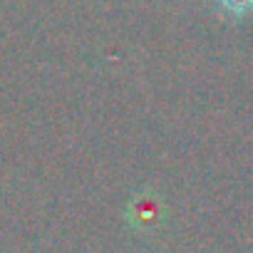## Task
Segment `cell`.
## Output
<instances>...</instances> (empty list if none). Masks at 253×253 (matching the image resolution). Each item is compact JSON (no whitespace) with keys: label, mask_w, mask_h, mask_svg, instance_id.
Instances as JSON below:
<instances>
[{"label":"cell","mask_w":253,"mask_h":253,"mask_svg":"<svg viewBox=\"0 0 253 253\" xmlns=\"http://www.w3.org/2000/svg\"><path fill=\"white\" fill-rule=\"evenodd\" d=\"M213 3L228 18H246L253 13V0H213Z\"/></svg>","instance_id":"6da1fadb"}]
</instances>
